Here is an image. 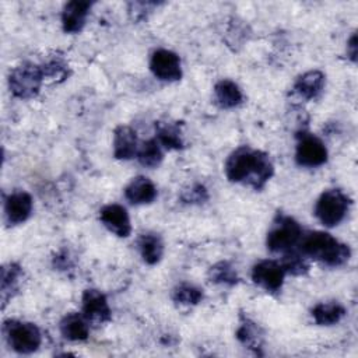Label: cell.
<instances>
[{
	"label": "cell",
	"mask_w": 358,
	"mask_h": 358,
	"mask_svg": "<svg viewBox=\"0 0 358 358\" xmlns=\"http://www.w3.org/2000/svg\"><path fill=\"white\" fill-rule=\"evenodd\" d=\"M150 69L152 74L162 81H178L182 77L179 56L168 49H157L151 55Z\"/></svg>",
	"instance_id": "9c48e42d"
},
{
	"label": "cell",
	"mask_w": 358,
	"mask_h": 358,
	"mask_svg": "<svg viewBox=\"0 0 358 358\" xmlns=\"http://www.w3.org/2000/svg\"><path fill=\"white\" fill-rule=\"evenodd\" d=\"M4 334L10 347L20 354H31L41 345L39 329L29 322L8 320L4 323Z\"/></svg>",
	"instance_id": "8992f818"
},
{
	"label": "cell",
	"mask_w": 358,
	"mask_h": 358,
	"mask_svg": "<svg viewBox=\"0 0 358 358\" xmlns=\"http://www.w3.org/2000/svg\"><path fill=\"white\" fill-rule=\"evenodd\" d=\"M295 159L301 166H320L327 161V148L319 137L302 131L298 134Z\"/></svg>",
	"instance_id": "52a82bcc"
},
{
	"label": "cell",
	"mask_w": 358,
	"mask_h": 358,
	"mask_svg": "<svg viewBox=\"0 0 358 358\" xmlns=\"http://www.w3.org/2000/svg\"><path fill=\"white\" fill-rule=\"evenodd\" d=\"M214 95L221 108H235L242 102V91L231 80H220L214 87Z\"/></svg>",
	"instance_id": "ffe728a7"
},
{
	"label": "cell",
	"mask_w": 358,
	"mask_h": 358,
	"mask_svg": "<svg viewBox=\"0 0 358 358\" xmlns=\"http://www.w3.org/2000/svg\"><path fill=\"white\" fill-rule=\"evenodd\" d=\"M172 298L180 305H196L203 299V291L193 284L182 282L173 289Z\"/></svg>",
	"instance_id": "484cf974"
},
{
	"label": "cell",
	"mask_w": 358,
	"mask_h": 358,
	"mask_svg": "<svg viewBox=\"0 0 358 358\" xmlns=\"http://www.w3.org/2000/svg\"><path fill=\"white\" fill-rule=\"evenodd\" d=\"M301 236V225L292 217L278 213L267 232L266 245L273 253H285L299 243Z\"/></svg>",
	"instance_id": "3957f363"
},
{
	"label": "cell",
	"mask_w": 358,
	"mask_h": 358,
	"mask_svg": "<svg viewBox=\"0 0 358 358\" xmlns=\"http://www.w3.org/2000/svg\"><path fill=\"white\" fill-rule=\"evenodd\" d=\"M21 277L22 270L15 263H8L1 268V299L4 305L17 292Z\"/></svg>",
	"instance_id": "7402d4cb"
},
{
	"label": "cell",
	"mask_w": 358,
	"mask_h": 358,
	"mask_svg": "<svg viewBox=\"0 0 358 358\" xmlns=\"http://www.w3.org/2000/svg\"><path fill=\"white\" fill-rule=\"evenodd\" d=\"M273 173L268 155L246 145L236 148L225 161V175L231 182L249 185L256 190L263 189Z\"/></svg>",
	"instance_id": "6da1fadb"
},
{
	"label": "cell",
	"mask_w": 358,
	"mask_h": 358,
	"mask_svg": "<svg viewBox=\"0 0 358 358\" xmlns=\"http://www.w3.org/2000/svg\"><path fill=\"white\" fill-rule=\"evenodd\" d=\"M43 78L42 66L25 62L11 70L8 77L10 91L17 98L31 99L39 92Z\"/></svg>",
	"instance_id": "5b68a950"
},
{
	"label": "cell",
	"mask_w": 358,
	"mask_h": 358,
	"mask_svg": "<svg viewBox=\"0 0 358 358\" xmlns=\"http://www.w3.org/2000/svg\"><path fill=\"white\" fill-rule=\"evenodd\" d=\"M285 270L275 260H262L252 268V280L267 292H278L284 284Z\"/></svg>",
	"instance_id": "ba28073f"
},
{
	"label": "cell",
	"mask_w": 358,
	"mask_h": 358,
	"mask_svg": "<svg viewBox=\"0 0 358 358\" xmlns=\"http://www.w3.org/2000/svg\"><path fill=\"white\" fill-rule=\"evenodd\" d=\"M137 136L129 126H119L113 133V155L117 159H131L137 155Z\"/></svg>",
	"instance_id": "9a60e30c"
},
{
	"label": "cell",
	"mask_w": 358,
	"mask_h": 358,
	"mask_svg": "<svg viewBox=\"0 0 358 358\" xmlns=\"http://www.w3.org/2000/svg\"><path fill=\"white\" fill-rule=\"evenodd\" d=\"M298 245L299 252L305 257H312L330 267L343 266L351 257L348 245L338 242L334 236L323 231H313L302 235Z\"/></svg>",
	"instance_id": "7a4b0ae2"
},
{
	"label": "cell",
	"mask_w": 358,
	"mask_h": 358,
	"mask_svg": "<svg viewBox=\"0 0 358 358\" xmlns=\"http://www.w3.org/2000/svg\"><path fill=\"white\" fill-rule=\"evenodd\" d=\"M208 199V193L203 185H194L189 190H185L182 200L186 203H203Z\"/></svg>",
	"instance_id": "f1b7e54d"
},
{
	"label": "cell",
	"mask_w": 358,
	"mask_h": 358,
	"mask_svg": "<svg viewBox=\"0 0 358 358\" xmlns=\"http://www.w3.org/2000/svg\"><path fill=\"white\" fill-rule=\"evenodd\" d=\"M83 315L88 322L96 324L109 322L112 313L106 296L98 289H85L83 294Z\"/></svg>",
	"instance_id": "30bf717a"
},
{
	"label": "cell",
	"mask_w": 358,
	"mask_h": 358,
	"mask_svg": "<svg viewBox=\"0 0 358 358\" xmlns=\"http://www.w3.org/2000/svg\"><path fill=\"white\" fill-rule=\"evenodd\" d=\"M91 1H69L64 4L62 11V25L64 32L67 34H77L80 32L84 25L87 15L91 10Z\"/></svg>",
	"instance_id": "4fadbf2b"
},
{
	"label": "cell",
	"mask_w": 358,
	"mask_h": 358,
	"mask_svg": "<svg viewBox=\"0 0 358 358\" xmlns=\"http://www.w3.org/2000/svg\"><path fill=\"white\" fill-rule=\"evenodd\" d=\"M208 278L215 284H225V285H235L239 281L235 268L228 262H220L214 264L208 270Z\"/></svg>",
	"instance_id": "d4e9b609"
},
{
	"label": "cell",
	"mask_w": 358,
	"mask_h": 358,
	"mask_svg": "<svg viewBox=\"0 0 358 358\" xmlns=\"http://www.w3.org/2000/svg\"><path fill=\"white\" fill-rule=\"evenodd\" d=\"M312 317L320 326H331L338 323L345 315V309L336 301L320 302L312 308Z\"/></svg>",
	"instance_id": "ac0fdd59"
},
{
	"label": "cell",
	"mask_w": 358,
	"mask_h": 358,
	"mask_svg": "<svg viewBox=\"0 0 358 358\" xmlns=\"http://www.w3.org/2000/svg\"><path fill=\"white\" fill-rule=\"evenodd\" d=\"M101 222L116 236L126 238L131 232L130 217L120 204H106L99 210Z\"/></svg>",
	"instance_id": "8fae6325"
},
{
	"label": "cell",
	"mask_w": 358,
	"mask_h": 358,
	"mask_svg": "<svg viewBox=\"0 0 358 358\" xmlns=\"http://www.w3.org/2000/svg\"><path fill=\"white\" fill-rule=\"evenodd\" d=\"M60 331L64 338L70 341H84L90 334L88 320L84 315H78L77 312L67 313L60 322Z\"/></svg>",
	"instance_id": "2e32d148"
},
{
	"label": "cell",
	"mask_w": 358,
	"mask_h": 358,
	"mask_svg": "<svg viewBox=\"0 0 358 358\" xmlns=\"http://www.w3.org/2000/svg\"><path fill=\"white\" fill-rule=\"evenodd\" d=\"M124 197L136 206L150 204L157 197V187L147 176H137L126 186Z\"/></svg>",
	"instance_id": "5bb4252c"
},
{
	"label": "cell",
	"mask_w": 358,
	"mask_h": 358,
	"mask_svg": "<svg viewBox=\"0 0 358 358\" xmlns=\"http://www.w3.org/2000/svg\"><path fill=\"white\" fill-rule=\"evenodd\" d=\"M347 55L352 62L357 60V35L352 34L350 41L347 42Z\"/></svg>",
	"instance_id": "f546056e"
},
{
	"label": "cell",
	"mask_w": 358,
	"mask_h": 358,
	"mask_svg": "<svg viewBox=\"0 0 358 358\" xmlns=\"http://www.w3.org/2000/svg\"><path fill=\"white\" fill-rule=\"evenodd\" d=\"M42 70L43 76L52 80H64L67 77V64L59 57L50 59L42 66Z\"/></svg>",
	"instance_id": "83f0119b"
},
{
	"label": "cell",
	"mask_w": 358,
	"mask_h": 358,
	"mask_svg": "<svg viewBox=\"0 0 358 358\" xmlns=\"http://www.w3.org/2000/svg\"><path fill=\"white\" fill-rule=\"evenodd\" d=\"M138 250L147 264H157L164 255V242L158 234L147 232L138 239Z\"/></svg>",
	"instance_id": "d6986e66"
},
{
	"label": "cell",
	"mask_w": 358,
	"mask_h": 358,
	"mask_svg": "<svg viewBox=\"0 0 358 358\" xmlns=\"http://www.w3.org/2000/svg\"><path fill=\"white\" fill-rule=\"evenodd\" d=\"M282 267L285 273H289L292 275H302L306 274L309 270V264L306 262V257L299 252H292L288 250L285 252L284 260H282Z\"/></svg>",
	"instance_id": "4316f807"
},
{
	"label": "cell",
	"mask_w": 358,
	"mask_h": 358,
	"mask_svg": "<svg viewBox=\"0 0 358 358\" xmlns=\"http://www.w3.org/2000/svg\"><path fill=\"white\" fill-rule=\"evenodd\" d=\"M324 87V74L319 70H310L302 74L294 85L295 92L303 99L316 98Z\"/></svg>",
	"instance_id": "e0dca14e"
},
{
	"label": "cell",
	"mask_w": 358,
	"mask_h": 358,
	"mask_svg": "<svg viewBox=\"0 0 358 358\" xmlns=\"http://www.w3.org/2000/svg\"><path fill=\"white\" fill-rule=\"evenodd\" d=\"M236 338L246 347L249 348H255L257 350L262 345V340H263V333L260 330V327L252 322L248 317H243L241 320V324L236 330Z\"/></svg>",
	"instance_id": "603a6c76"
},
{
	"label": "cell",
	"mask_w": 358,
	"mask_h": 358,
	"mask_svg": "<svg viewBox=\"0 0 358 358\" xmlns=\"http://www.w3.org/2000/svg\"><path fill=\"white\" fill-rule=\"evenodd\" d=\"M351 200L340 189H329L320 194L315 206V215L324 227L338 225L348 213Z\"/></svg>",
	"instance_id": "277c9868"
},
{
	"label": "cell",
	"mask_w": 358,
	"mask_h": 358,
	"mask_svg": "<svg viewBox=\"0 0 358 358\" xmlns=\"http://www.w3.org/2000/svg\"><path fill=\"white\" fill-rule=\"evenodd\" d=\"M32 213V197L22 190L10 193L4 201V214L10 225L25 222Z\"/></svg>",
	"instance_id": "7c38bea8"
},
{
	"label": "cell",
	"mask_w": 358,
	"mask_h": 358,
	"mask_svg": "<svg viewBox=\"0 0 358 358\" xmlns=\"http://www.w3.org/2000/svg\"><path fill=\"white\" fill-rule=\"evenodd\" d=\"M157 140L166 150H180L183 148V138L178 124L172 122H158L155 123Z\"/></svg>",
	"instance_id": "44dd1931"
},
{
	"label": "cell",
	"mask_w": 358,
	"mask_h": 358,
	"mask_svg": "<svg viewBox=\"0 0 358 358\" xmlns=\"http://www.w3.org/2000/svg\"><path fill=\"white\" fill-rule=\"evenodd\" d=\"M138 162L147 168H157L162 162V150L157 138H150L144 141L137 150Z\"/></svg>",
	"instance_id": "cb8c5ba5"
}]
</instances>
